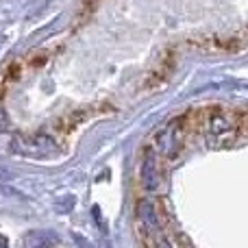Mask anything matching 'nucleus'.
Returning <instances> with one entry per match:
<instances>
[{
	"label": "nucleus",
	"mask_w": 248,
	"mask_h": 248,
	"mask_svg": "<svg viewBox=\"0 0 248 248\" xmlns=\"http://www.w3.org/2000/svg\"><path fill=\"white\" fill-rule=\"evenodd\" d=\"M22 144L24 146H16V150L22 155H29V157H48L50 153H55L52 140H48L46 135H37V137H33V140H24Z\"/></svg>",
	"instance_id": "1"
},
{
	"label": "nucleus",
	"mask_w": 248,
	"mask_h": 248,
	"mask_svg": "<svg viewBox=\"0 0 248 248\" xmlns=\"http://www.w3.org/2000/svg\"><path fill=\"white\" fill-rule=\"evenodd\" d=\"M48 242H52V240H48V237L42 235V233H33V235H29L26 244H48Z\"/></svg>",
	"instance_id": "2"
},
{
	"label": "nucleus",
	"mask_w": 248,
	"mask_h": 248,
	"mask_svg": "<svg viewBox=\"0 0 248 248\" xmlns=\"http://www.w3.org/2000/svg\"><path fill=\"white\" fill-rule=\"evenodd\" d=\"M7 124H9V118H7V113H4L2 105H0V131H4V128H7Z\"/></svg>",
	"instance_id": "3"
}]
</instances>
